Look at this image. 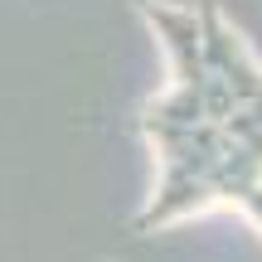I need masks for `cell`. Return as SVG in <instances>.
<instances>
[{
  "label": "cell",
  "mask_w": 262,
  "mask_h": 262,
  "mask_svg": "<svg viewBox=\"0 0 262 262\" xmlns=\"http://www.w3.org/2000/svg\"><path fill=\"white\" fill-rule=\"evenodd\" d=\"M141 15L156 25V34L165 39V54H170V88L180 93H204V39H199V10L189 5H165V0H136Z\"/></svg>",
  "instance_id": "cell-1"
}]
</instances>
